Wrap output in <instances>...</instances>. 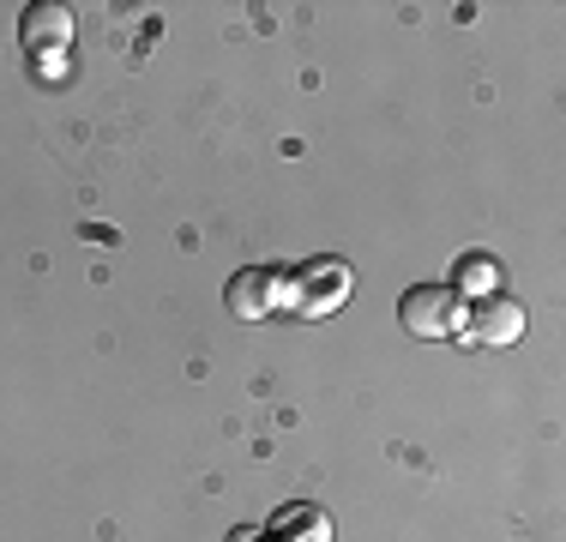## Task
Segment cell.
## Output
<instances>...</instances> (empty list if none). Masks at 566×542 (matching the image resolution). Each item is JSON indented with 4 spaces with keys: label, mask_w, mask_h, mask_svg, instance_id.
<instances>
[{
    "label": "cell",
    "mask_w": 566,
    "mask_h": 542,
    "mask_svg": "<svg viewBox=\"0 0 566 542\" xmlns=\"http://www.w3.org/2000/svg\"><path fill=\"white\" fill-rule=\"evenodd\" d=\"M265 542H332V519L314 507V500H290V507L272 512Z\"/></svg>",
    "instance_id": "6"
},
{
    "label": "cell",
    "mask_w": 566,
    "mask_h": 542,
    "mask_svg": "<svg viewBox=\"0 0 566 542\" xmlns=\"http://www.w3.org/2000/svg\"><path fill=\"white\" fill-rule=\"evenodd\" d=\"M223 302H229V314H235V320L277 314V308H290V271H265V265L235 271V278H229V290H223Z\"/></svg>",
    "instance_id": "3"
},
{
    "label": "cell",
    "mask_w": 566,
    "mask_h": 542,
    "mask_svg": "<svg viewBox=\"0 0 566 542\" xmlns=\"http://www.w3.org/2000/svg\"><path fill=\"white\" fill-rule=\"evenodd\" d=\"M19 43L31 61H49V54H66L73 43V12L55 7V0H36V7L19 12Z\"/></svg>",
    "instance_id": "5"
},
{
    "label": "cell",
    "mask_w": 566,
    "mask_h": 542,
    "mask_svg": "<svg viewBox=\"0 0 566 542\" xmlns=\"http://www.w3.org/2000/svg\"><path fill=\"white\" fill-rule=\"evenodd\" d=\"M447 290L458 295V302H464V295H470V302H482V295H494V290H501V265H494L489 253H464Z\"/></svg>",
    "instance_id": "7"
},
{
    "label": "cell",
    "mask_w": 566,
    "mask_h": 542,
    "mask_svg": "<svg viewBox=\"0 0 566 542\" xmlns=\"http://www.w3.org/2000/svg\"><path fill=\"white\" fill-rule=\"evenodd\" d=\"M349 283H356V278H349L344 260H307V265L290 271V308H295V314H307V320H326V314H338V308H344Z\"/></svg>",
    "instance_id": "2"
},
{
    "label": "cell",
    "mask_w": 566,
    "mask_h": 542,
    "mask_svg": "<svg viewBox=\"0 0 566 542\" xmlns=\"http://www.w3.org/2000/svg\"><path fill=\"white\" fill-rule=\"evenodd\" d=\"M229 542H265L260 531H235V536H229Z\"/></svg>",
    "instance_id": "8"
},
{
    "label": "cell",
    "mask_w": 566,
    "mask_h": 542,
    "mask_svg": "<svg viewBox=\"0 0 566 542\" xmlns=\"http://www.w3.org/2000/svg\"><path fill=\"white\" fill-rule=\"evenodd\" d=\"M398 320H403V332H410V337L434 344V337H458V332H464V302H458L447 283H416V290H403Z\"/></svg>",
    "instance_id": "1"
},
{
    "label": "cell",
    "mask_w": 566,
    "mask_h": 542,
    "mask_svg": "<svg viewBox=\"0 0 566 542\" xmlns=\"http://www.w3.org/2000/svg\"><path fill=\"white\" fill-rule=\"evenodd\" d=\"M524 325H531V314H524V302H512L506 290H494V295H482V302H470V344H482V350H506V344H518L524 337Z\"/></svg>",
    "instance_id": "4"
}]
</instances>
